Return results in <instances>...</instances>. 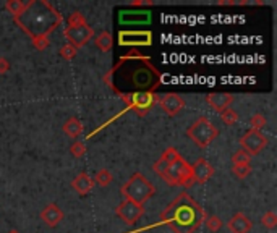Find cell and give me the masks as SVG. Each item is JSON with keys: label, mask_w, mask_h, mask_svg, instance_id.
<instances>
[{"label": "cell", "mask_w": 277, "mask_h": 233, "mask_svg": "<svg viewBox=\"0 0 277 233\" xmlns=\"http://www.w3.org/2000/svg\"><path fill=\"white\" fill-rule=\"evenodd\" d=\"M162 81V75L149 57L133 49L124 55L117 65L106 75V83L119 97L130 93H156Z\"/></svg>", "instance_id": "6da1fadb"}, {"label": "cell", "mask_w": 277, "mask_h": 233, "mask_svg": "<svg viewBox=\"0 0 277 233\" xmlns=\"http://www.w3.org/2000/svg\"><path fill=\"white\" fill-rule=\"evenodd\" d=\"M13 21L31 39H36L47 37L63 23V16L47 0H29L24 10L13 18Z\"/></svg>", "instance_id": "7a4b0ae2"}, {"label": "cell", "mask_w": 277, "mask_h": 233, "mask_svg": "<svg viewBox=\"0 0 277 233\" xmlns=\"http://www.w3.org/2000/svg\"><path fill=\"white\" fill-rule=\"evenodd\" d=\"M208 217L201 206L186 191L180 193L160 214V222L173 233H195Z\"/></svg>", "instance_id": "3957f363"}, {"label": "cell", "mask_w": 277, "mask_h": 233, "mask_svg": "<svg viewBox=\"0 0 277 233\" xmlns=\"http://www.w3.org/2000/svg\"><path fill=\"white\" fill-rule=\"evenodd\" d=\"M120 193L124 194L125 199L143 206L147 199H151L154 194H156V186H154L143 173L137 172V173H133L130 180L120 188Z\"/></svg>", "instance_id": "277c9868"}, {"label": "cell", "mask_w": 277, "mask_h": 233, "mask_svg": "<svg viewBox=\"0 0 277 233\" xmlns=\"http://www.w3.org/2000/svg\"><path fill=\"white\" fill-rule=\"evenodd\" d=\"M160 178H162L169 186L190 188L195 185V180H193V175H191V165L182 157V155L167 167V170L160 175Z\"/></svg>", "instance_id": "5b68a950"}, {"label": "cell", "mask_w": 277, "mask_h": 233, "mask_svg": "<svg viewBox=\"0 0 277 233\" xmlns=\"http://www.w3.org/2000/svg\"><path fill=\"white\" fill-rule=\"evenodd\" d=\"M186 136L195 142L199 149H206L219 136V129L211 123L208 116H199L195 123L186 129Z\"/></svg>", "instance_id": "8992f818"}, {"label": "cell", "mask_w": 277, "mask_h": 233, "mask_svg": "<svg viewBox=\"0 0 277 233\" xmlns=\"http://www.w3.org/2000/svg\"><path fill=\"white\" fill-rule=\"evenodd\" d=\"M120 99L137 115L144 116L154 107V104H157L159 96L156 93H130V94H122Z\"/></svg>", "instance_id": "52a82bcc"}, {"label": "cell", "mask_w": 277, "mask_h": 233, "mask_svg": "<svg viewBox=\"0 0 277 233\" xmlns=\"http://www.w3.org/2000/svg\"><path fill=\"white\" fill-rule=\"evenodd\" d=\"M268 142H269V139L266 138V136H264L261 131H256V129H250V131H247L240 138L242 151L250 154L251 157L256 154H260L263 149L268 146Z\"/></svg>", "instance_id": "ba28073f"}, {"label": "cell", "mask_w": 277, "mask_h": 233, "mask_svg": "<svg viewBox=\"0 0 277 233\" xmlns=\"http://www.w3.org/2000/svg\"><path fill=\"white\" fill-rule=\"evenodd\" d=\"M63 36H65V39H68L70 45H73L75 49H80L94 37V29L89 24L78 26V28H70V26H67L65 31H63Z\"/></svg>", "instance_id": "9c48e42d"}, {"label": "cell", "mask_w": 277, "mask_h": 233, "mask_svg": "<svg viewBox=\"0 0 277 233\" xmlns=\"http://www.w3.org/2000/svg\"><path fill=\"white\" fill-rule=\"evenodd\" d=\"M115 214L120 220H124L127 225H135L144 214V207L141 204L133 203V201L125 199L124 203H120L115 209Z\"/></svg>", "instance_id": "30bf717a"}, {"label": "cell", "mask_w": 277, "mask_h": 233, "mask_svg": "<svg viewBox=\"0 0 277 233\" xmlns=\"http://www.w3.org/2000/svg\"><path fill=\"white\" fill-rule=\"evenodd\" d=\"M119 44L125 47H139V45H151L152 44V32L151 31H120L119 32Z\"/></svg>", "instance_id": "8fae6325"}, {"label": "cell", "mask_w": 277, "mask_h": 233, "mask_svg": "<svg viewBox=\"0 0 277 233\" xmlns=\"http://www.w3.org/2000/svg\"><path fill=\"white\" fill-rule=\"evenodd\" d=\"M157 104L169 116L178 115L180 110L185 107V101L182 99V96H178L175 93H169V94H165L162 97H159Z\"/></svg>", "instance_id": "7c38bea8"}, {"label": "cell", "mask_w": 277, "mask_h": 233, "mask_svg": "<svg viewBox=\"0 0 277 233\" xmlns=\"http://www.w3.org/2000/svg\"><path fill=\"white\" fill-rule=\"evenodd\" d=\"M191 175L195 183H206L214 175V167L206 159H198L195 164L191 165Z\"/></svg>", "instance_id": "4fadbf2b"}, {"label": "cell", "mask_w": 277, "mask_h": 233, "mask_svg": "<svg viewBox=\"0 0 277 233\" xmlns=\"http://www.w3.org/2000/svg\"><path fill=\"white\" fill-rule=\"evenodd\" d=\"M206 102L212 110L222 114L224 110L230 109V104L234 102V96L229 93H211L206 96Z\"/></svg>", "instance_id": "5bb4252c"}, {"label": "cell", "mask_w": 277, "mask_h": 233, "mask_svg": "<svg viewBox=\"0 0 277 233\" xmlns=\"http://www.w3.org/2000/svg\"><path fill=\"white\" fill-rule=\"evenodd\" d=\"M227 229L230 233H250L253 229V222L243 212H237L227 222Z\"/></svg>", "instance_id": "9a60e30c"}, {"label": "cell", "mask_w": 277, "mask_h": 233, "mask_svg": "<svg viewBox=\"0 0 277 233\" xmlns=\"http://www.w3.org/2000/svg\"><path fill=\"white\" fill-rule=\"evenodd\" d=\"M41 220H44V224L49 225L50 229H54V227H57L63 220V211L57 204L50 203L42 209Z\"/></svg>", "instance_id": "2e32d148"}, {"label": "cell", "mask_w": 277, "mask_h": 233, "mask_svg": "<svg viewBox=\"0 0 277 233\" xmlns=\"http://www.w3.org/2000/svg\"><path fill=\"white\" fill-rule=\"evenodd\" d=\"M178 157H180V152L177 151L175 147H167L165 151L162 152V155H160V159L152 165L154 173H156L157 177H160V175L167 170V167H169L173 160H177Z\"/></svg>", "instance_id": "e0dca14e"}, {"label": "cell", "mask_w": 277, "mask_h": 233, "mask_svg": "<svg viewBox=\"0 0 277 233\" xmlns=\"http://www.w3.org/2000/svg\"><path fill=\"white\" fill-rule=\"evenodd\" d=\"M93 186H94V180L85 172L76 175V177L73 178V181H72V188L78 194H81V196H85V194H88L89 191H91Z\"/></svg>", "instance_id": "ac0fdd59"}, {"label": "cell", "mask_w": 277, "mask_h": 233, "mask_svg": "<svg viewBox=\"0 0 277 233\" xmlns=\"http://www.w3.org/2000/svg\"><path fill=\"white\" fill-rule=\"evenodd\" d=\"M62 129L68 138H78V136L83 133V123L76 118V116H70V118L63 123Z\"/></svg>", "instance_id": "d6986e66"}, {"label": "cell", "mask_w": 277, "mask_h": 233, "mask_svg": "<svg viewBox=\"0 0 277 233\" xmlns=\"http://www.w3.org/2000/svg\"><path fill=\"white\" fill-rule=\"evenodd\" d=\"M94 44L101 52H109L114 47V37L109 31H102L101 34L94 39Z\"/></svg>", "instance_id": "ffe728a7"}, {"label": "cell", "mask_w": 277, "mask_h": 233, "mask_svg": "<svg viewBox=\"0 0 277 233\" xmlns=\"http://www.w3.org/2000/svg\"><path fill=\"white\" fill-rule=\"evenodd\" d=\"M114 181V175L107 170V168H101V170L96 173L94 183H98L99 186H109Z\"/></svg>", "instance_id": "44dd1931"}, {"label": "cell", "mask_w": 277, "mask_h": 233, "mask_svg": "<svg viewBox=\"0 0 277 233\" xmlns=\"http://www.w3.org/2000/svg\"><path fill=\"white\" fill-rule=\"evenodd\" d=\"M24 6H26V3L21 2V0H8V2L5 3V8L13 15V18L20 15V13L24 10Z\"/></svg>", "instance_id": "7402d4cb"}, {"label": "cell", "mask_w": 277, "mask_h": 233, "mask_svg": "<svg viewBox=\"0 0 277 233\" xmlns=\"http://www.w3.org/2000/svg\"><path fill=\"white\" fill-rule=\"evenodd\" d=\"M204 224H206V229H208L209 232H212V233H217L219 230L222 229V220H221V217H217V216L206 217Z\"/></svg>", "instance_id": "603a6c76"}, {"label": "cell", "mask_w": 277, "mask_h": 233, "mask_svg": "<svg viewBox=\"0 0 277 233\" xmlns=\"http://www.w3.org/2000/svg\"><path fill=\"white\" fill-rule=\"evenodd\" d=\"M238 118H240V116H238V114L232 109L224 110V112L221 114V120H222L224 125H227V126L235 125V123L238 121Z\"/></svg>", "instance_id": "cb8c5ba5"}, {"label": "cell", "mask_w": 277, "mask_h": 233, "mask_svg": "<svg viewBox=\"0 0 277 233\" xmlns=\"http://www.w3.org/2000/svg\"><path fill=\"white\" fill-rule=\"evenodd\" d=\"M261 225L266 227V229H269V230H274L276 227H277V216H276V212L268 211L266 214H264V216L261 217Z\"/></svg>", "instance_id": "d4e9b609"}, {"label": "cell", "mask_w": 277, "mask_h": 233, "mask_svg": "<svg viewBox=\"0 0 277 233\" xmlns=\"http://www.w3.org/2000/svg\"><path fill=\"white\" fill-rule=\"evenodd\" d=\"M250 160H251V155L247 154L245 151H237L234 152V155H232V164L234 165H245V164H250Z\"/></svg>", "instance_id": "484cf974"}, {"label": "cell", "mask_w": 277, "mask_h": 233, "mask_svg": "<svg viewBox=\"0 0 277 233\" xmlns=\"http://www.w3.org/2000/svg\"><path fill=\"white\" fill-rule=\"evenodd\" d=\"M85 24H88V23H86V18L83 16V13L75 11V13L70 15V18H68V26H70V28H78V26H85Z\"/></svg>", "instance_id": "4316f807"}, {"label": "cell", "mask_w": 277, "mask_h": 233, "mask_svg": "<svg viewBox=\"0 0 277 233\" xmlns=\"http://www.w3.org/2000/svg\"><path fill=\"white\" fill-rule=\"evenodd\" d=\"M266 123H268L266 116H264V115H261V114H255V115H253V116H251V118H250V125H251V129H256V131H260L261 128H264V126H266Z\"/></svg>", "instance_id": "83f0119b"}, {"label": "cell", "mask_w": 277, "mask_h": 233, "mask_svg": "<svg viewBox=\"0 0 277 233\" xmlns=\"http://www.w3.org/2000/svg\"><path fill=\"white\" fill-rule=\"evenodd\" d=\"M232 173H234L237 178L243 180V178H247L248 175L251 173V165H250V164H245V165H234V167H232Z\"/></svg>", "instance_id": "f1b7e54d"}, {"label": "cell", "mask_w": 277, "mask_h": 233, "mask_svg": "<svg viewBox=\"0 0 277 233\" xmlns=\"http://www.w3.org/2000/svg\"><path fill=\"white\" fill-rule=\"evenodd\" d=\"M59 54H60L62 58H65V60L70 62V60H73V58L76 57V54H78V49H75L73 45H70V44H65V45H63V47L60 49Z\"/></svg>", "instance_id": "f546056e"}, {"label": "cell", "mask_w": 277, "mask_h": 233, "mask_svg": "<svg viewBox=\"0 0 277 233\" xmlns=\"http://www.w3.org/2000/svg\"><path fill=\"white\" fill-rule=\"evenodd\" d=\"M70 152H72V155H73V157H76V159L83 157V155L86 154L85 142H83V141H75L72 144V147H70Z\"/></svg>", "instance_id": "4dcf8cb0"}, {"label": "cell", "mask_w": 277, "mask_h": 233, "mask_svg": "<svg viewBox=\"0 0 277 233\" xmlns=\"http://www.w3.org/2000/svg\"><path fill=\"white\" fill-rule=\"evenodd\" d=\"M31 41H33L34 49H37V50H44L50 45V41L47 37H36V39H31Z\"/></svg>", "instance_id": "1f68e13d"}, {"label": "cell", "mask_w": 277, "mask_h": 233, "mask_svg": "<svg viewBox=\"0 0 277 233\" xmlns=\"http://www.w3.org/2000/svg\"><path fill=\"white\" fill-rule=\"evenodd\" d=\"M10 70V62L5 57H0V75H5Z\"/></svg>", "instance_id": "d6a6232c"}, {"label": "cell", "mask_w": 277, "mask_h": 233, "mask_svg": "<svg viewBox=\"0 0 277 233\" xmlns=\"http://www.w3.org/2000/svg\"><path fill=\"white\" fill-rule=\"evenodd\" d=\"M139 5H152V2L151 0H144V2L143 0H133L132 2V6H139Z\"/></svg>", "instance_id": "836d02e7"}, {"label": "cell", "mask_w": 277, "mask_h": 233, "mask_svg": "<svg viewBox=\"0 0 277 233\" xmlns=\"http://www.w3.org/2000/svg\"><path fill=\"white\" fill-rule=\"evenodd\" d=\"M8 233H20V232H18V230H10Z\"/></svg>", "instance_id": "e575fe53"}]
</instances>
